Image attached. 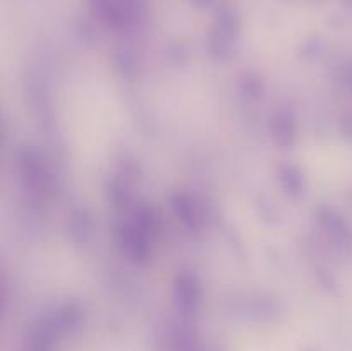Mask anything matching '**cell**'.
<instances>
[]
</instances>
